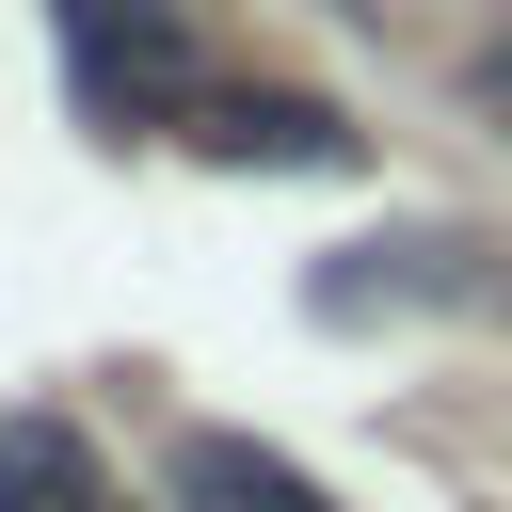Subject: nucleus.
<instances>
[{"mask_svg": "<svg viewBox=\"0 0 512 512\" xmlns=\"http://www.w3.org/2000/svg\"><path fill=\"white\" fill-rule=\"evenodd\" d=\"M48 32L96 128H160L192 96V0H48Z\"/></svg>", "mask_w": 512, "mask_h": 512, "instance_id": "nucleus-1", "label": "nucleus"}, {"mask_svg": "<svg viewBox=\"0 0 512 512\" xmlns=\"http://www.w3.org/2000/svg\"><path fill=\"white\" fill-rule=\"evenodd\" d=\"M160 480H176V512H336V496H320L288 448H256V432H176Z\"/></svg>", "mask_w": 512, "mask_h": 512, "instance_id": "nucleus-2", "label": "nucleus"}, {"mask_svg": "<svg viewBox=\"0 0 512 512\" xmlns=\"http://www.w3.org/2000/svg\"><path fill=\"white\" fill-rule=\"evenodd\" d=\"M192 144H208V160H288V176H336V160H352V128H336L320 96H208Z\"/></svg>", "mask_w": 512, "mask_h": 512, "instance_id": "nucleus-3", "label": "nucleus"}, {"mask_svg": "<svg viewBox=\"0 0 512 512\" xmlns=\"http://www.w3.org/2000/svg\"><path fill=\"white\" fill-rule=\"evenodd\" d=\"M0 512H112V480L64 416H0Z\"/></svg>", "mask_w": 512, "mask_h": 512, "instance_id": "nucleus-4", "label": "nucleus"}, {"mask_svg": "<svg viewBox=\"0 0 512 512\" xmlns=\"http://www.w3.org/2000/svg\"><path fill=\"white\" fill-rule=\"evenodd\" d=\"M464 96H480V112H496V128H512V16H496V32H480V64H464Z\"/></svg>", "mask_w": 512, "mask_h": 512, "instance_id": "nucleus-5", "label": "nucleus"}]
</instances>
